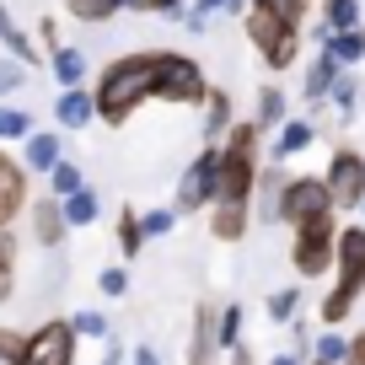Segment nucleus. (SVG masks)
Masks as SVG:
<instances>
[{"label": "nucleus", "instance_id": "nucleus-47", "mask_svg": "<svg viewBox=\"0 0 365 365\" xmlns=\"http://www.w3.org/2000/svg\"><path fill=\"white\" fill-rule=\"evenodd\" d=\"M269 365H301V354H274Z\"/></svg>", "mask_w": 365, "mask_h": 365}, {"label": "nucleus", "instance_id": "nucleus-27", "mask_svg": "<svg viewBox=\"0 0 365 365\" xmlns=\"http://www.w3.org/2000/svg\"><path fill=\"white\" fill-rule=\"evenodd\" d=\"M328 103H333V113H339V124H349V118H354V108H360V81H354L349 70H339V81H333V91H328Z\"/></svg>", "mask_w": 365, "mask_h": 365}, {"label": "nucleus", "instance_id": "nucleus-6", "mask_svg": "<svg viewBox=\"0 0 365 365\" xmlns=\"http://www.w3.org/2000/svg\"><path fill=\"white\" fill-rule=\"evenodd\" d=\"M333 247H339V220L333 215L290 226V263H296L301 279H322L333 269Z\"/></svg>", "mask_w": 365, "mask_h": 365}, {"label": "nucleus", "instance_id": "nucleus-24", "mask_svg": "<svg viewBox=\"0 0 365 365\" xmlns=\"http://www.w3.org/2000/svg\"><path fill=\"white\" fill-rule=\"evenodd\" d=\"M59 6H65V16H76V22H91V27L113 22V16L124 11V0H59Z\"/></svg>", "mask_w": 365, "mask_h": 365}, {"label": "nucleus", "instance_id": "nucleus-3", "mask_svg": "<svg viewBox=\"0 0 365 365\" xmlns=\"http://www.w3.org/2000/svg\"><path fill=\"white\" fill-rule=\"evenodd\" d=\"M365 296V226H339V247H333V290L322 296L317 317L322 328H339Z\"/></svg>", "mask_w": 365, "mask_h": 365}, {"label": "nucleus", "instance_id": "nucleus-11", "mask_svg": "<svg viewBox=\"0 0 365 365\" xmlns=\"http://www.w3.org/2000/svg\"><path fill=\"white\" fill-rule=\"evenodd\" d=\"M231 354L220 349V307L199 301L194 307V333H188V365H231Z\"/></svg>", "mask_w": 365, "mask_h": 365}, {"label": "nucleus", "instance_id": "nucleus-37", "mask_svg": "<svg viewBox=\"0 0 365 365\" xmlns=\"http://www.w3.org/2000/svg\"><path fill=\"white\" fill-rule=\"evenodd\" d=\"M140 226H145V237H167L172 226H178V210H140Z\"/></svg>", "mask_w": 365, "mask_h": 365}, {"label": "nucleus", "instance_id": "nucleus-30", "mask_svg": "<svg viewBox=\"0 0 365 365\" xmlns=\"http://www.w3.org/2000/svg\"><path fill=\"white\" fill-rule=\"evenodd\" d=\"M16 237L11 231H0V307H6V301H11V290H16Z\"/></svg>", "mask_w": 365, "mask_h": 365}, {"label": "nucleus", "instance_id": "nucleus-15", "mask_svg": "<svg viewBox=\"0 0 365 365\" xmlns=\"http://www.w3.org/2000/svg\"><path fill=\"white\" fill-rule=\"evenodd\" d=\"M199 113H205V145H220V135H226L231 124H237V108H231V91L210 86L205 103H199Z\"/></svg>", "mask_w": 365, "mask_h": 365}, {"label": "nucleus", "instance_id": "nucleus-2", "mask_svg": "<svg viewBox=\"0 0 365 365\" xmlns=\"http://www.w3.org/2000/svg\"><path fill=\"white\" fill-rule=\"evenodd\" d=\"M258 140L263 129L252 118H237V124L220 135V194L215 205H252V188H258Z\"/></svg>", "mask_w": 365, "mask_h": 365}, {"label": "nucleus", "instance_id": "nucleus-48", "mask_svg": "<svg viewBox=\"0 0 365 365\" xmlns=\"http://www.w3.org/2000/svg\"><path fill=\"white\" fill-rule=\"evenodd\" d=\"M231 365H252V354H247V349H237V354H231Z\"/></svg>", "mask_w": 365, "mask_h": 365}, {"label": "nucleus", "instance_id": "nucleus-18", "mask_svg": "<svg viewBox=\"0 0 365 365\" xmlns=\"http://www.w3.org/2000/svg\"><path fill=\"white\" fill-rule=\"evenodd\" d=\"M339 59L328 54V48H317L312 54V65H307V81H301V97L307 103H328V91H333V81H339Z\"/></svg>", "mask_w": 365, "mask_h": 365}, {"label": "nucleus", "instance_id": "nucleus-38", "mask_svg": "<svg viewBox=\"0 0 365 365\" xmlns=\"http://www.w3.org/2000/svg\"><path fill=\"white\" fill-rule=\"evenodd\" d=\"M22 349H27V333L0 328V365H22Z\"/></svg>", "mask_w": 365, "mask_h": 365}, {"label": "nucleus", "instance_id": "nucleus-36", "mask_svg": "<svg viewBox=\"0 0 365 365\" xmlns=\"http://www.w3.org/2000/svg\"><path fill=\"white\" fill-rule=\"evenodd\" d=\"M70 328H76V339H108V317L103 312H76Z\"/></svg>", "mask_w": 365, "mask_h": 365}, {"label": "nucleus", "instance_id": "nucleus-26", "mask_svg": "<svg viewBox=\"0 0 365 365\" xmlns=\"http://www.w3.org/2000/svg\"><path fill=\"white\" fill-rule=\"evenodd\" d=\"M59 210H65V226L70 231H81V226H91V220H97V194H91V188H76V194L70 199H59Z\"/></svg>", "mask_w": 365, "mask_h": 365}, {"label": "nucleus", "instance_id": "nucleus-23", "mask_svg": "<svg viewBox=\"0 0 365 365\" xmlns=\"http://www.w3.org/2000/svg\"><path fill=\"white\" fill-rule=\"evenodd\" d=\"M322 48H328L333 59H339L344 70H354L365 59V27H349V33H328L322 38Z\"/></svg>", "mask_w": 365, "mask_h": 365}, {"label": "nucleus", "instance_id": "nucleus-1", "mask_svg": "<svg viewBox=\"0 0 365 365\" xmlns=\"http://www.w3.org/2000/svg\"><path fill=\"white\" fill-rule=\"evenodd\" d=\"M156 70H161V48H129V54L108 59L97 70V86H91L97 124L124 129L145 103H156Z\"/></svg>", "mask_w": 365, "mask_h": 365}, {"label": "nucleus", "instance_id": "nucleus-41", "mask_svg": "<svg viewBox=\"0 0 365 365\" xmlns=\"http://www.w3.org/2000/svg\"><path fill=\"white\" fill-rule=\"evenodd\" d=\"M194 6H199L205 16H215V11H226V16H242V11H247V0H194Z\"/></svg>", "mask_w": 365, "mask_h": 365}, {"label": "nucleus", "instance_id": "nucleus-17", "mask_svg": "<svg viewBox=\"0 0 365 365\" xmlns=\"http://www.w3.org/2000/svg\"><path fill=\"white\" fill-rule=\"evenodd\" d=\"M65 210H59V199L48 194V199H33V242L38 247H59L65 242Z\"/></svg>", "mask_w": 365, "mask_h": 365}, {"label": "nucleus", "instance_id": "nucleus-35", "mask_svg": "<svg viewBox=\"0 0 365 365\" xmlns=\"http://www.w3.org/2000/svg\"><path fill=\"white\" fill-rule=\"evenodd\" d=\"M220 349H242V307H220Z\"/></svg>", "mask_w": 365, "mask_h": 365}, {"label": "nucleus", "instance_id": "nucleus-19", "mask_svg": "<svg viewBox=\"0 0 365 365\" xmlns=\"http://www.w3.org/2000/svg\"><path fill=\"white\" fill-rule=\"evenodd\" d=\"M252 205H210V237L215 242H242L252 226Z\"/></svg>", "mask_w": 365, "mask_h": 365}, {"label": "nucleus", "instance_id": "nucleus-10", "mask_svg": "<svg viewBox=\"0 0 365 365\" xmlns=\"http://www.w3.org/2000/svg\"><path fill=\"white\" fill-rule=\"evenodd\" d=\"M22 365H76V328H70V317L38 322V328L27 333Z\"/></svg>", "mask_w": 365, "mask_h": 365}, {"label": "nucleus", "instance_id": "nucleus-40", "mask_svg": "<svg viewBox=\"0 0 365 365\" xmlns=\"http://www.w3.org/2000/svg\"><path fill=\"white\" fill-rule=\"evenodd\" d=\"M97 290H103L108 301H118L129 290V269H103V274H97Z\"/></svg>", "mask_w": 365, "mask_h": 365}, {"label": "nucleus", "instance_id": "nucleus-22", "mask_svg": "<svg viewBox=\"0 0 365 365\" xmlns=\"http://www.w3.org/2000/svg\"><path fill=\"white\" fill-rule=\"evenodd\" d=\"M290 118V108H285V91L279 86H258V108H252V124L269 135V129H279Z\"/></svg>", "mask_w": 365, "mask_h": 365}, {"label": "nucleus", "instance_id": "nucleus-14", "mask_svg": "<svg viewBox=\"0 0 365 365\" xmlns=\"http://www.w3.org/2000/svg\"><path fill=\"white\" fill-rule=\"evenodd\" d=\"M59 140H65V129H33L22 145V167L33 172V178H48V167L59 161Z\"/></svg>", "mask_w": 365, "mask_h": 365}, {"label": "nucleus", "instance_id": "nucleus-31", "mask_svg": "<svg viewBox=\"0 0 365 365\" xmlns=\"http://www.w3.org/2000/svg\"><path fill=\"white\" fill-rule=\"evenodd\" d=\"M27 135H33V118H27L22 108L0 103V145H11V140H27Z\"/></svg>", "mask_w": 365, "mask_h": 365}, {"label": "nucleus", "instance_id": "nucleus-16", "mask_svg": "<svg viewBox=\"0 0 365 365\" xmlns=\"http://www.w3.org/2000/svg\"><path fill=\"white\" fill-rule=\"evenodd\" d=\"M0 48H6L11 59H22V65H38V54H43V48L33 43V33L11 16V6H6V0H0Z\"/></svg>", "mask_w": 365, "mask_h": 365}, {"label": "nucleus", "instance_id": "nucleus-8", "mask_svg": "<svg viewBox=\"0 0 365 365\" xmlns=\"http://www.w3.org/2000/svg\"><path fill=\"white\" fill-rule=\"evenodd\" d=\"M317 215H339V210H333L328 182H322V172H317V178H312V172L285 178V188H279V199H274V220L301 226V220H317Z\"/></svg>", "mask_w": 365, "mask_h": 365}, {"label": "nucleus", "instance_id": "nucleus-45", "mask_svg": "<svg viewBox=\"0 0 365 365\" xmlns=\"http://www.w3.org/2000/svg\"><path fill=\"white\" fill-rule=\"evenodd\" d=\"M135 365H161V354L150 349V344H140V349H135Z\"/></svg>", "mask_w": 365, "mask_h": 365}, {"label": "nucleus", "instance_id": "nucleus-44", "mask_svg": "<svg viewBox=\"0 0 365 365\" xmlns=\"http://www.w3.org/2000/svg\"><path fill=\"white\" fill-rule=\"evenodd\" d=\"M178 22H182V27H188V33H205V22H210V16H205V11H182V16H178Z\"/></svg>", "mask_w": 365, "mask_h": 365}, {"label": "nucleus", "instance_id": "nucleus-39", "mask_svg": "<svg viewBox=\"0 0 365 365\" xmlns=\"http://www.w3.org/2000/svg\"><path fill=\"white\" fill-rule=\"evenodd\" d=\"M124 11H150V16H182V0H124Z\"/></svg>", "mask_w": 365, "mask_h": 365}, {"label": "nucleus", "instance_id": "nucleus-21", "mask_svg": "<svg viewBox=\"0 0 365 365\" xmlns=\"http://www.w3.org/2000/svg\"><path fill=\"white\" fill-rule=\"evenodd\" d=\"M48 70H54L59 91H65V86H81V81H86V54H81V48H70V43H59V48H48Z\"/></svg>", "mask_w": 365, "mask_h": 365}, {"label": "nucleus", "instance_id": "nucleus-29", "mask_svg": "<svg viewBox=\"0 0 365 365\" xmlns=\"http://www.w3.org/2000/svg\"><path fill=\"white\" fill-rule=\"evenodd\" d=\"M76 188H86V178H81V167H76V161H65V156H59L54 167H48V194H54V199H70Z\"/></svg>", "mask_w": 365, "mask_h": 365}, {"label": "nucleus", "instance_id": "nucleus-42", "mask_svg": "<svg viewBox=\"0 0 365 365\" xmlns=\"http://www.w3.org/2000/svg\"><path fill=\"white\" fill-rule=\"evenodd\" d=\"M38 43H43V48H59V43H65V38H59V22H54V16H43V22H38Z\"/></svg>", "mask_w": 365, "mask_h": 365}, {"label": "nucleus", "instance_id": "nucleus-4", "mask_svg": "<svg viewBox=\"0 0 365 365\" xmlns=\"http://www.w3.org/2000/svg\"><path fill=\"white\" fill-rule=\"evenodd\" d=\"M242 27H247V43L258 48V59L269 70H290L301 59V22L290 11H279L274 0H247Z\"/></svg>", "mask_w": 365, "mask_h": 365}, {"label": "nucleus", "instance_id": "nucleus-7", "mask_svg": "<svg viewBox=\"0 0 365 365\" xmlns=\"http://www.w3.org/2000/svg\"><path fill=\"white\" fill-rule=\"evenodd\" d=\"M215 194H220V145H205L188 167H182L172 210H178V215H205V210L215 205Z\"/></svg>", "mask_w": 365, "mask_h": 365}, {"label": "nucleus", "instance_id": "nucleus-33", "mask_svg": "<svg viewBox=\"0 0 365 365\" xmlns=\"http://www.w3.org/2000/svg\"><path fill=\"white\" fill-rule=\"evenodd\" d=\"M27 86V65L11 54H0V97H16V91Z\"/></svg>", "mask_w": 365, "mask_h": 365}, {"label": "nucleus", "instance_id": "nucleus-34", "mask_svg": "<svg viewBox=\"0 0 365 365\" xmlns=\"http://www.w3.org/2000/svg\"><path fill=\"white\" fill-rule=\"evenodd\" d=\"M296 307H301V290H274L269 296V322H296Z\"/></svg>", "mask_w": 365, "mask_h": 365}, {"label": "nucleus", "instance_id": "nucleus-13", "mask_svg": "<svg viewBox=\"0 0 365 365\" xmlns=\"http://www.w3.org/2000/svg\"><path fill=\"white\" fill-rule=\"evenodd\" d=\"M97 118V103H91L86 86H65L54 97V129H65V135H81V129Z\"/></svg>", "mask_w": 365, "mask_h": 365}, {"label": "nucleus", "instance_id": "nucleus-12", "mask_svg": "<svg viewBox=\"0 0 365 365\" xmlns=\"http://www.w3.org/2000/svg\"><path fill=\"white\" fill-rule=\"evenodd\" d=\"M27 210V167L22 156L0 150V231H11V220H22Z\"/></svg>", "mask_w": 365, "mask_h": 365}, {"label": "nucleus", "instance_id": "nucleus-28", "mask_svg": "<svg viewBox=\"0 0 365 365\" xmlns=\"http://www.w3.org/2000/svg\"><path fill=\"white\" fill-rule=\"evenodd\" d=\"M322 27H328V33L360 27V0H322Z\"/></svg>", "mask_w": 365, "mask_h": 365}, {"label": "nucleus", "instance_id": "nucleus-20", "mask_svg": "<svg viewBox=\"0 0 365 365\" xmlns=\"http://www.w3.org/2000/svg\"><path fill=\"white\" fill-rule=\"evenodd\" d=\"M312 140H317V124H312V118H285V124L274 129V156L290 161V156H301Z\"/></svg>", "mask_w": 365, "mask_h": 365}, {"label": "nucleus", "instance_id": "nucleus-32", "mask_svg": "<svg viewBox=\"0 0 365 365\" xmlns=\"http://www.w3.org/2000/svg\"><path fill=\"white\" fill-rule=\"evenodd\" d=\"M344 349H349V339H344L339 328H328L317 344H312V365H344Z\"/></svg>", "mask_w": 365, "mask_h": 365}, {"label": "nucleus", "instance_id": "nucleus-46", "mask_svg": "<svg viewBox=\"0 0 365 365\" xmlns=\"http://www.w3.org/2000/svg\"><path fill=\"white\" fill-rule=\"evenodd\" d=\"M103 365H124V349H118V344H108V354H103Z\"/></svg>", "mask_w": 365, "mask_h": 365}, {"label": "nucleus", "instance_id": "nucleus-43", "mask_svg": "<svg viewBox=\"0 0 365 365\" xmlns=\"http://www.w3.org/2000/svg\"><path fill=\"white\" fill-rule=\"evenodd\" d=\"M344 365H365V328L349 339V349H344Z\"/></svg>", "mask_w": 365, "mask_h": 365}, {"label": "nucleus", "instance_id": "nucleus-9", "mask_svg": "<svg viewBox=\"0 0 365 365\" xmlns=\"http://www.w3.org/2000/svg\"><path fill=\"white\" fill-rule=\"evenodd\" d=\"M322 182H328V194H333V210H360L365 205V156L354 145H339L328 156Z\"/></svg>", "mask_w": 365, "mask_h": 365}, {"label": "nucleus", "instance_id": "nucleus-25", "mask_svg": "<svg viewBox=\"0 0 365 365\" xmlns=\"http://www.w3.org/2000/svg\"><path fill=\"white\" fill-rule=\"evenodd\" d=\"M140 247H145L140 210H135V205H118V252H124V258H140Z\"/></svg>", "mask_w": 365, "mask_h": 365}, {"label": "nucleus", "instance_id": "nucleus-5", "mask_svg": "<svg viewBox=\"0 0 365 365\" xmlns=\"http://www.w3.org/2000/svg\"><path fill=\"white\" fill-rule=\"evenodd\" d=\"M205 65L182 48H161V70H156V103H172V108H199L205 103Z\"/></svg>", "mask_w": 365, "mask_h": 365}]
</instances>
